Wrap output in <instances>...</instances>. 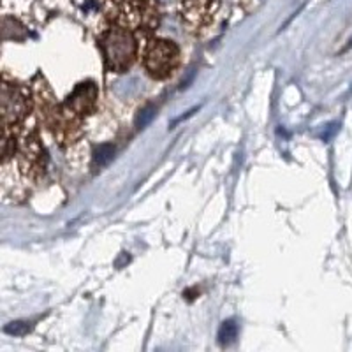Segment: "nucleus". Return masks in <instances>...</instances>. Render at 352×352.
Wrapping results in <instances>:
<instances>
[{
	"label": "nucleus",
	"instance_id": "f257e3e1",
	"mask_svg": "<svg viewBox=\"0 0 352 352\" xmlns=\"http://www.w3.org/2000/svg\"><path fill=\"white\" fill-rule=\"evenodd\" d=\"M37 100L41 106V115L44 124L48 125L53 136L60 141L62 144H72L81 136L80 116H76L65 104H56L53 94L44 80L36 87Z\"/></svg>",
	"mask_w": 352,
	"mask_h": 352
},
{
	"label": "nucleus",
	"instance_id": "f03ea898",
	"mask_svg": "<svg viewBox=\"0 0 352 352\" xmlns=\"http://www.w3.org/2000/svg\"><path fill=\"white\" fill-rule=\"evenodd\" d=\"M100 50L104 55L106 69L111 72H124L136 60L138 44L131 28L111 27L100 36Z\"/></svg>",
	"mask_w": 352,
	"mask_h": 352
},
{
	"label": "nucleus",
	"instance_id": "7ed1b4c3",
	"mask_svg": "<svg viewBox=\"0 0 352 352\" xmlns=\"http://www.w3.org/2000/svg\"><path fill=\"white\" fill-rule=\"evenodd\" d=\"M180 64V50L173 41L153 39L144 50V69L155 80H166Z\"/></svg>",
	"mask_w": 352,
	"mask_h": 352
},
{
	"label": "nucleus",
	"instance_id": "20e7f679",
	"mask_svg": "<svg viewBox=\"0 0 352 352\" xmlns=\"http://www.w3.org/2000/svg\"><path fill=\"white\" fill-rule=\"evenodd\" d=\"M220 0H180L182 18L194 30L204 28L215 16Z\"/></svg>",
	"mask_w": 352,
	"mask_h": 352
},
{
	"label": "nucleus",
	"instance_id": "39448f33",
	"mask_svg": "<svg viewBox=\"0 0 352 352\" xmlns=\"http://www.w3.org/2000/svg\"><path fill=\"white\" fill-rule=\"evenodd\" d=\"M28 99L16 85H2V115H4V127L18 124L27 116Z\"/></svg>",
	"mask_w": 352,
	"mask_h": 352
},
{
	"label": "nucleus",
	"instance_id": "423d86ee",
	"mask_svg": "<svg viewBox=\"0 0 352 352\" xmlns=\"http://www.w3.org/2000/svg\"><path fill=\"white\" fill-rule=\"evenodd\" d=\"M97 102V87L94 85V81H85V83L78 85L74 90H72L71 96L67 97L64 104L71 109L76 116H87L92 115L94 109H96Z\"/></svg>",
	"mask_w": 352,
	"mask_h": 352
},
{
	"label": "nucleus",
	"instance_id": "0eeeda50",
	"mask_svg": "<svg viewBox=\"0 0 352 352\" xmlns=\"http://www.w3.org/2000/svg\"><path fill=\"white\" fill-rule=\"evenodd\" d=\"M238 336V326L234 320H224L219 329V342L222 345H229L236 340Z\"/></svg>",
	"mask_w": 352,
	"mask_h": 352
},
{
	"label": "nucleus",
	"instance_id": "6e6552de",
	"mask_svg": "<svg viewBox=\"0 0 352 352\" xmlns=\"http://www.w3.org/2000/svg\"><path fill=\"white\" fill-rule=\"evenodd\" d=\"M113 155H115V146L109 143L99 144L96 148V152H94V159H96V162L99 166L108 164L109 160L113 159Z\"/></svg>",
	"mask_w": 352,
	"mask_h": 352
},
{
	"label": "nucleus",
	"instance_id": "1a4fd4ad",
	"mask_svg": "<svg viewBox=\"0 0 352 352\" xmlns=\"http://www.w3.org/2000/svg\"><path fill=\"white\" fill-rule=\"evenodd\" d=\"M157 115V108L153 104H148L144 106L143 109H140V113H138L136 116V129L138 131H141V129H144L146 125L150 124V122L153 120V116Z\"/></svg>",
	"mask_w": 352,
	"mask_h": 352
},
{
	"label": "nucleus",
	"instance_id": "9d476101",
	"mask_svg": "<svg viewBox=\"0 0 352 352\" xmlns=\"http://www.w3.org/2000/svg\"><path fill=\"white\" fill-rule=\"evenodd\" d=\"M28 331H30V326H28V322H25V320H14V322H9L4 328V333L14 336H21Z\"/></svg>",
	"mask_w": 352,
	"mask_h": 352
},
{
	"label": "nucleus",
	"instance_id": "9b49d317",
	"mask_svg": "<svg viewBox=\"0 0 352 352\" xmlns=\"http://www.w3.org/2000/svg\"><path fill=\"white\" fill-rule=\"evenodd\" d=\"M196 111H199V106H197V108H192V109H190V111H187V115H182V116H178V118H176V120H173L171 129H173V127H176V125L180 124V122H184V120H187V118H190V116H192L194 113H196Z\"/></svg>",
	"mask_w": 352,
	"mask_h": 352
}]
</instances>
